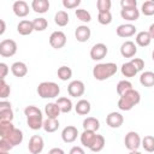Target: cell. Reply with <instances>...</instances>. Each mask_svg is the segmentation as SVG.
<instances>
[{"label": "cell", "mask_w": 154, "mask_h": 154, "mask_svg": "<svg viewBox=\"0 0 154 154\" xmlns=\"http://www.w3.org/2000/svg\"><path fill=\"white\" fill-rule=\"evenodd\" d=\"M1 138H4V137H1ZM5 138L12 144V147H16V146H19V144L23 142L24 135H23L22 130H19V129H14L13 132H12L11 135H8L7 137H5Z\"/></svg>", "instance_id": "cb8c5ba5"}, {"label": "cell", "mask_w": 154, "mask_h": 154, "mask_svg": "<svg viewBox=\"0 0 154 154\" xmlns=\"http://www.w3.org/2000/svg\"><path fill=\"white\" fill-rule=\"evenodd\" d=\"M90 35H91L90 28L87 25H79L75 30V37L78 42H87L90 38Z\"/></svg>", "instance_id": "2e32d148"}, {"label": "cell", "mask_w": 154, "mask_h": 154, "mask_svg": "<svg viewBox=\"0 0 154 154\" xmlns=\"http://www.w3.org/2000/svg\"><path fill=\"white\" fill-rule=\"evenodd\" d=\"M152 36L148 31H140L136 34V37H135V41H136V45H138L140 47H147L150 45L152 42Z\"/></svg>", "instance_id": "7402d4cb"}, {"label": "cell", "mask_w": 154, "mask_h": 154, "mask_svg": "<svg viewBox=\"0 0 154 154\" xmlns=\"http://www.w3.org/2000/svg\"><path fill=\"white\" fill-rule=\"evenodd\" d=\"M31 8L36 13H46L49 10V1L48 0H32Z\"/></svg>", "instance_id": "d4e9b609"}, {"label": "cell", "mask_w": 154, "mask_h": 154, "mask_svg": "<svg viewBox=\"0 0 154 154\" xmlns=\"http://www.w3.org/2000/svg\"><path fill=\"white\" fill-rule=\"evenodd\" d=\"M57 75H58V78L61 79V81H69L71 77H72V70L69 67V66H60L57 71Z\"/></svg>", "instance_id": "836d02e7"}, {"label": "cell", "mask_w": 154, "mask_h": 154, "mask_svg": "<svg viewBox=\"0 0 154 154\" xmlns=\"http://www.w3.org/2000/svg\"><path fill=\"white\" fill-rule=\"evenodd\" d=\"M136 26L131 23H125V24H120L118 25V28L116 29V32L119 37H123V38H128V37H131L136 34Z\"/></svg>", "instance_id": "8fae6325"}, {"label": "cell", "mask_w": 154, "mask_h": 154, "mask_svg": "<svg viewBox=\"0 0 154 154\" xmlns=\"http://www.w3.org/2000/svg\"><path fill=\"white\" fill-rule=\"evenodd\" d=\"M141 101V94L135 90L131 89L129 91H126L124 95H122L118 100V108L120 111H130L136 105H138Z\"/></svg>", "instance_id": "3957f363"}, {"label": "cell", "mask_w": 154, "mask_h": 154, "mask_svg": "<svg viewBox=\"0 0 154 154\" xmlns=\"http://www.w3.org/2000/svg\"><path fill=\"white\" fill-rule=\"evenodd\" d=\"M7 73H8V66L5 63H0V79H5Z\"/></svg>", "instance_id": "c3c4849f"}, {"label": "cell", "mask_w": 154, "mask_h": 154, "mask_svg": "<svg viewBox=\"0 0 154 154\" xmlns=\"http://www.w3.org/2000/svg\"><path fill=\"white\" fill-rule=\"evenodd\" d=\"M13 117H14V116H13L12 108L0 111V120H2V122H12Z\"/></svg>", "instance_id": "7bdbcfd3"}, {"label": "cell", "mask_w": 154, "mask_h": 154, "mask_svg": "<svg viewBox=\"0 0 154 154\" xmlns=\"http://www.w3.org/2000/svg\"><path fill=\"white\" fill-rule=\"evenodd\" d=\"M45 148V141L40 135H32L29 140L28 149L31 154H40Z\"/></svg>", "instance_id": "52a82bcc"}, {"label": "cell", "mask_w": 154, "mask_h": 154, "mask_svg": "<svg viewBox=\"0 0 154 154\" xmlns=\"http://www.w3.org/2000/svg\"><path fill=\"white\" fill-rule=\"evenodd\" d=\"M49 45L54 48V49H60L63 48L65 45H66V35L60 31V30H57V31H53L49 36Z\"/></svg>", "instance_id": "ba28073f"}, {"label": "cell", "mask_w": 154, "mask_h": 154, "mask_svg": "<svg viewBox=\"0 0 154 154\" xmlns=\"http://www.w3.org/2000/svg\"><path fill=\"white\" fill-rule=\"evenodd\" d=\"M108 53V48L105 43H96L91 47L90 49V58L95 61H99V60H102Z\"/></svg>", "instance_id": "30bf717a"}, {"label": "cell", "mask_w": 154, "mask_h": 154, "mask_svg": "<svg viewBox=\"0 0 154 154\" xmlns=\"http://www.w3.org/2000/svg\"><path fill=\"white\" fill-rule=\"evenodd\" d=\"M10 108H12L11 107V102H8V101H0V111H4V109H10Z\"/></svg>", "instance_id": "f907efd6"}, {"label": "cell", "mask_w": 154, "mask_h": 154, "mask_svg": "<svg viewBox=\"0 0 154 154\" xmlns=\"http://www.w3.org/2000/svg\"><path fill=\"white\" fill-rule=\"evenodd\" d=\"M24 114L26 117V124L31 130H40L43 128V116L38 107L36 106H26L24 108Z\"/></svg>", "instance_id": "6da1fadb"}, {"label": "cell", "mask_w": 154, "mask_h": 154, "mask_svg": "<svg viewBox=\"0 0 154 154\" xmlns=\"http://www.w3.org/2000/svg\"><path fill=\"white\" fill-rule=\"evenodd\" d=\"M90 109H91L90 102H89L88 100H85V99L79 100V101L76 103V106H75V111H76V113L79 114V116H87V114H89Z\"/></svg>", "instance_id": "603a6c76"}, {"label": "cell", "mask_w": 154, "mask_h": 154, "mask_svg": "<svg viewBox=\"0 0 154 154\" xmlns=\"http://www.w3.org/2000/svg\"><path fill=\"white\" fill-rule=\"evenodd\" d=\"M152 59H153V61H154V51H153V53H152Z\"/></svg>", "instance_id": "6f0895ef"}, {"label": "cell", "mask_w": 154, "mask_h": 154, "mask_svg": "<svg viewBox=\"0 0 154 154\" xmlns=\"http://www.w3.org/2000/svg\"><path fill=\"white\" fill-rule=\"evenodd\" d=\"M120 6L122 8H135L137 7V1L136 0H122Z\"/></svg>", "instance_id": "7dc6e473"}, {"label": "cell", "mask_w": 154, "mask_h": 154, "mask_svg": "<svg viewBox=\"0 0 154 154\" xmlns=\"http://www.w3.org/2000/svg\"><path fill=\"white\" fill-rule=\"evenodd\" d=\"M17 31L23 35V36H26V35H30L32 31H34V24H32V20H28V19H23L18 23L17 25Z\"/></svg>", "instance_id": "d6986e66"}, {"label": "cell", "mask_w": 154, "mask_h": 154, "mask_svg": "<svg viewBox=\"0 0 154 154\" xmlns=\"http://www.w3.org/2000/svg\"><path fill=\"white\" fill-rule=\"evenodd\" d=\"M85 91V85L82 81L75 79L67 85V93L72 97H81Z\"/></svg>", "instance_id": "9c48e42d"}, {"label": "cell", "mask_w": 154, "mask_h": 154, "mask_svg": "<svg viewBox=\"0 0 154 154\" xmlns=\"http://www.w3.org/2000/svg\"><path fill=\"white\" fill-rule=\"evenodd\" d=\"M0 154H10V152H0Z\"/></svg>", "instance_id": "9f6ffc18"}, {"label": "cell", "mask_w": 154, "mask_h": 154, "mask_svg": "<svg viewBox=\"0 0 154 154\" xmlns=\"http://www.w3.org/2000/svg\"><path fill=\"white\" fill-rule=\"evenodd\" d=\"M141 11L144 16H153L154 14V0L144 1L141 6Z\"/></svg>", "instance_id": "f35d334b"}, {"label": "cell", "mask_w": 154, "mask_h": 154, "mask_svg": "<svg viewBox=\"0 0 154 154\" xmlns=\"http://www.w3.org/2000/svg\"><path fill=\"white\" fill-rule=\"evenodd\" d=\"M11 72L13 73L14 77L22 78L28 73V66L23 61H16L11 65Z\"/></svg>", "instance_id": "e0dca14e"}, {"label": "cell", "mask_w": 154, "mask_h": 154, "mask_svg": "<svg viewBox=\"0 0 154 154\" xmlns=\"http://www.w3.org/2000/svg\"><path fill=\"white\" fill-rule=\"evenodd\" d=\"M120 71H122V75L125 76V77H128V78L135 77V76L137 75V70H136V67H135L130 61L124 63V64L122 65V67H120Z\"/></svg>", "instance_id": "f1b7e54d"}, {"label": "cell", "mask_w": 154, "mask_h": 154, "mask_svg": "<svg viewBox=\"0 0 154 154\" xmlns=\"http://www.w3.org/2000/svg\"><path fill=\"white\" fill-rule=\"evenodd\" d=\"M75 14H76L77 19H79L83 23H89L91 20V14L84 8H77L75 11Z\"/></svg>", "instance_id": "74e56055"}, {"label": "cell", "mask_w": 154, "mask_h": 154, "mask_svg": "<svg viewBox=\"0 0 154 154\" xmlns=\"http://www.w3.org/2000/svg\"><path fill=\"white\" fill-rule=\"evenodd\" d=\"M77 136H78V130L73 125H67L61 131V140L65 143H72V142H75L77 140Z\"/></svg>", "instance_id": "7c38bea8"}, {"label": "cell", "mask_w": 154, "mask_h": 154, "mask_svg": "<svg viewBox=\"0 0 154 154\" xmlns=\"http://www.w3.org/2000/svg\"><path fill=\"white\" fill-rule=\"evenodd\" d=\"M130 63L136 67L137 72H138V71H142L143 67H144V61H143L141 58H132V59L130 60Z\"/></svg>", "instance_id": "f6af8a7d"}, {"label": "cell", "mask_w": 154, "mask_h": 154, "mask_svg": "<svg viewBox=\"0 0 154 154\" xmlns=\"http://www.w3.org/2000/svg\"><path fill=\"white\" fill-rule=\"evenodd\" d=\"M45 113L47 116V118H52V119H58L59 114L61 113L59 106L57 105V102H48L45 106Z\"/></svg>", "instance_id": "44dd1931"}, {"label": "cell", "mask_w": 154, "mask_h": 154, "mask_svg": "<svg viewBox=\"0 0 154 154\" xmlns=\"http://www.w3.org/2000/svg\"><path fill=\"white\" fill-rule=\"evenodd\" d=\"M137 53V46L135 45V42L132 41H125L122 43L120 46V54L124 58H131L135 57V54Z\"/></svg>", "instance_id": "9a60e30c"}, {"label": "cell", "mask_w": 154, "mask_h": 154, "mask_svg": "<svg viewBox=\"0 0 154 154\" xmlns=\"http://www.w3.org/2000/svg\"><path fill=\"white\" fill-rule=\"evenodd\" d=\"M105 144H106L105 137H103L102 135H96V137H95V140H94V142H93V144H91V147H90V150L94 152V153L101 152V150L103 149Z\"/></svg>", "instance_id": "d6a6232c"}, {"label": "cell", "mask_w": 154, "mask_h": 154, "mask_svg": "<svg viewBox=\"0 0 154 154\" xmlns=\"http://www.w3.org/2000/svg\"><path fill=\"white\" fill-rule=\"evenodd\" d=\"M32 24H34V30L35 31H43L47 29L48 26V22L46 18L43 17H38V18H35L32 20Z\"/></svg>", "instance_id": "8d00e7d4"}, {"label": "cell", "mask_w": 154, "mask_h": 154, "mask_svg": "<svg viewBox=\"0 0 154 154\" xmlns=\"http://www.w3.org/2000/svg\"><path fill=\"white\" fill-rule=\"evenodd\" d=\"M17 53V43L11 38L2 40L0 42V55L4 58L13 57Z\"/></svg>", "instance_id": "5b68a950"}, {"label": "cell", "mask_w": 154, "mask_h": 154, "mask_svg": "<svg viewBox=\"0 0 154 154\" xmlns=\"http://www.w3.org/2000/svg\"><path fill=\"white\" fill-rule=\"evenodd\" d=\"M131 89H134V88H132V84H131L130 81L123 79V81H119L118 84H117V93H118L119 96L124 95L126 91H129Z\"/></svg>", "instance_id": "e575fe53"}, {"label": "cell", "mask_w": 154, "mask_h": 154, "mask_svg": "<svg viewBox=\"0 0 154 154\" xmlns=\"http://www.w3.org/2000/svg\"><path fill=\"white\" fill-rule=\"evenodd\" d=\"M148 32L150 34L152 38L154 40V23H152V24H150V26H149V30H148Z\"/></svg>", "instance_id": "db71d44e"}, {"label": "cell", "mask_w": 154, "mask_h": 154, "mask_svg": "<svg viewBox=\"0 0 154 154\" xmlns=\"http://www.w3.org/2000/svg\"><path fill=\"white\" fill-rule=\"evenodd\" d=\"M41 99H54L60 93V87L55 82H41L36 89Z\"/></svg>", "instance_id": "277c9868"}, {"label": "cell", "mask_w": 154, "mask_h": 154, "mask_svg": "<svg viewBox=\"0 0 154 154\" xmlns=\"http://www.w3.org/2000/svg\"><path fill=\"white\" fill-rule=\"evenodd\" d=\"M0 24H1V29H0V35H4L5 30H6V25H5V20L0 19Z\"/></svg>", "instance_id": "f5cc1de1"}, {"label": "cell", "mask_w": 154, "mask_h": 154, "mask_svg": "<svg viewBox=\"0 0 154 154\" xmlns=\"http://www.w3.org/2000/svg\"><path fill=\"white\" fill-rule=\"evenodd\" d=\"M55 102H57V105L59 106L61 113H69V112H71V109H72V107H73L72 101H71L69 97H65V96L59 97Z\"/></svg>", "instance_id": "83f0119b"}, {"label": "cell", "mask_w": 154, "mask_h": 154, "mask_svg": "<svg viewBox=\"0 0 154 154\" xmlns=\"http://www.w3.org/2000/svg\"><path fill=\"white\" fill-rule=\"evenodd\" d=\"M141 146L143 147V149H144L146 152L153 153V152H154V136H150V135L144 136V137L142 138Z\"/></svg>", "instance_id": "d590c367"}, {"label": "cell", "mask_w": 154, "mask_h": 154, "mask_svg": "<svg viewBox=\"0 0 154 154\" xmlns=\"http://www.w3.org/2000/svg\"><path fill=\"white\" fill-rule=\"evenodd\" d=\"M140 83L143 87L150 88L154 87V72L153 71H144L140 76Z\"/></svg>", "instance_id": "4316f807"}, {"label": "cell", "mask_w": 154, "mask_h": 154, "mask_svg": "<svg viewBox=\"0 0 154 154\" xmlns=\"http://www.w3.org/2000/svg\"><path fill=\"white\" fill-rule=\"evenodd\" d=\"M142 143V140L140 137V135L136 132V131H129L126 135H125V138H124V144L126 147V149H129L130 152L131 150H137L140 148Z\"/></svg>", "instance_id": "8992f818"}, {"label": "cell", "mask_w": 154, "mask_h": 154, "mask_svg": "<svg viewBox=\"0 0 154 154\" xmlns=\"http://www.w3.org/2000/svg\"><path fill=\"white\" fill-rule=\"evenodd\" d=\"M96 135H97V134H96V132H94V131L83 130V132H82V134H81V136H79L82 146H83V147H85V148H89V149H90V147H91V144H93V142H94V140H95Z\"/></svg>", "instance_id": "ffe728a7"}, {"label": "cell", "mask_w": 154, "mask_h": 154, "mask_svg": "<svg viewBox=\"0 0 154 154\" xmlns=\"http://www.w3.org/2000/svg\"><path fill=\"white\" fill-rule=\"evenodd\" d=\"M106 123L109 128L112 129H118L123 125L124 123V117L122 116V113L119 112H111L108 113V116L106 117Z\"/></svg>", "instance_id": "5bb4252c"}, {"label": "cell", "mask_w": 154, "mask_h": 154, "mask_svg": "<svg viewBox=\"0 0 154 154\" xmlns=\"http://www.w3.org/2000/svg\"><path fill=\"white\" fill-rule=\"evenodd\" d=\"M59 120L58 119H52V118H47L45 122H43V130L48 134L51 132H54L58 130L59 128Z\"/></svg>", "instance_id": "1f68e13d"}, {"label": "cell", "mask_w": 154, "mask_h": 154, "mask_svg": "<svg viewBox=\"0 0 154 154\" xmlns=\"http://www.w3.org/2000/svg\"><path fill=\"white\" fill-rule=\"evenodd\" d=\"M69 154H85V152H84V149H83L82 147L75 146V147H72V148L70 149Z\"/></svg>", "instance_id": "681fc988"}, {"label": "cell", "mask_w": 154, "mask_h": 154, "mask_svg": "<svg viewBox=\"0 0 154 154\" xmlns=\"http://www.w3.org/2000/svg\"><path fill=\"white\" fill-rule=\"evenodd\" d=\"M10 93H11V87L5 82V79H0V97L6 99L7 96H10Z\"/></svg>", "instance_id": "60d3db41"}, {"label": "cell", "mask_w": 154, "mask_h": 154, "mask_svg": "<svg viewBox=\"0 0 154 154\" xmlns=\"http://www.w3.org/2000/svg\"><path fill=\"white\" fill-rule=\"evenodd\" d=\"M83 129L84 130H88V131L96 132L100 129V122H99V119H96L94 117H87L83 120Z\"/></svg>", "instance_id": "484cf974"}, {"label": "cell", "mask_w": 154, "mask_h": 154, "mask_svg": "<svg viewBox=\"0 0 154 154\" xmlns=\"http://www.w3.org/2000/svg\"><path fill=\"white\" fill-rule=\"evenodd\" d=\"M12 148V144L6 138H0V152H10Z\"/></svg>", "instance_id": "bcb514c9"}, {"label": "cell", "mask_w": 154, "mask_h": 154, "mask_svg": "<svg viewBox=\"0 0 154 154\" xmlns=\"http://www.w3.org/2000/svg\"><path fill=\"white\" fill-rule=\"evenodd\" d=\"M81 5V0H63V6L67 10L77 8Z\"/></svg>", "instance_id": "ee69618b"}, {"label": "cell", "mask_w": 154, "mask_h": 154, "mask_svg": "<svg viewBox=\"0 0 154 154\" xmlns=\"http://www.w3.org/2000/svg\"><path fill=\"white\" fill-rule=\"evenodd\" d=\"M96 6H97V11L99 12H107V11L111 10L112 1L111 0H97Z\"/></svg>", "instance_id": "b9f144b4"}, {"label": "cell", "mask_w": 154, "mask_h": 154, "mask_svg": "<svg viewBox=\"0 0 154 154\" xmlns=\"http://www.w3.org/2000/svg\"><path fill=\"white\" fill-rule=\"evenodd\" d=\"M118 66L114 63H100L93 67V76L97 81H106L117 73Z\"/></svg>", "instance_id": "7a4b0ae2"}, {"label": "cell", "mask_w": 154, "mask_h": 154, "mask_svg": "<svg viewBox=\"0 0 154 154\" xmlns=\"http://www.w3.org/2000/svg\"><path fill=\"white\" fill-rule=\"evenodd\" d=\"M12 10H13V13L17 17H20V18L26 17L29 14V11H30L28 2L24 1V0H17V1H14L13 5H12Z\"/></svg>", "instance_id": "4fadbf2b"}, {"label": "cell", "mask_w": 154, "mask_h": 154, "mask_svg": "<svg viewBox=\"0 0 154 154\" xmlns=\"http://www.w3.org/2000/svg\"><path fill=\"white\" fill-rule=\"evenodd\" d=\"M129 154H142V153H140L138 150H131Z\"/></svg>", "instance_id": "11a10c76"}, {"label": "cell", "mask_w": 154, "mask_h": 154, "mask_svg": "<svg viewBox=\"0 0 154 154\" xmlns=\"http://www.w3.org/2000/svg\"><path fill=\"white\" fill-rule=\"evenodd\" d=\"M120 16L123 19L128 20V22H135L140 18V11L137 10V7L135 8H122L120 10Z\"/></svg>", "instance_id": "ac0fdd59"}, {"label": "cell", "mask_w": 154, "mask_h": 154, "mask_svg": "<svg viewBox=\"0 0 154 154\" xmlns=\"http://www.w3.org/2000/svg\"><path fill=\"white\" fill-rule=\"evenodd\" d=\"M48 154H65V152H64L61 148L55 147V148H52V149L48 152Z\"/></svg>", "instance_id": "816d5d0a"}, {"label": "cell", "mask_w": 154, "mask_h": 154, "mask_svg": "<svg viewBox=\"0 0 154 154\" xmlns=\"http://www.w3.org/2000/svg\"><path fill=\"white\" fill-rule=\"evenodd\" d=\"M54 23L58 25V26H65L67 25L69 23V14L66 11L61 10V11H58L54 16Z\"/></svg>", "instance_id": "4dcf8cb0"}, {"label": "cell", "mask_w": 154, "mask_h": 154, "mask_svg": "<svg viewBox=\"0 0 154 154\" xmlns=\"http://www.w3.org/2000/svg\"><path fill=\"white\" fill-rule=\"evenodd\" d=\"M14 125L12 124V122H2L0 120V137H7L8 135H11L14 130Z\"/></svg>", "instance_id": "f546056e"}, {"label": "cell", "mask_w": 154, "mask_h": 154, "mask_svg": "<svg viewBox=\"0 0 154 154\" xmlns=\"http://www.w3.org/2000/svg\"><path fill=\"white\" fill-rule=\"evenodd\" d=\"M97 22L102 25H108L112 22V13L111 11L107 12H99L97 13Z\"/></svg>", "instance_id": "ab89813d"}]
</instances>
